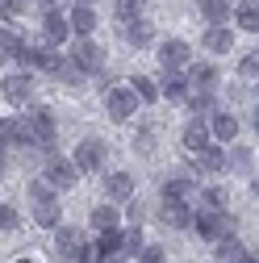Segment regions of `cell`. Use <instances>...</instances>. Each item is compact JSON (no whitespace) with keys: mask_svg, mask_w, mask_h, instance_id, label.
<instances>
[{"mask_svg":"<svg viewBox=\"0 0 259 263\" xmlns=\"http://www.w3.org/2000/svg\"><path fill=\"white\" fill-rule=\"evenodd\" d=\"M130 92H134L138 101H155V96H159V88H155L146 76H134V80H130Z\"/></svg>","mask_w":259,"mask_h":263,"instance_id":"obj_31","label":"cell"},{"mask_svg":"<svg viewBox=\"0 0 259 263\" xmlns=\"http://www.w3.org/2000/svg\"><path fill=\"white\" fill-rule=\"evenodd\" d=\"M238 76H247V80L259 76V54H243V59H238Z\"/></svg>","mask_w":259,"mask_h":263,"instance_id":"obj_35","label":"cell"},{"mask_svg":"<svg viewBox=\"0 0 259 263\" xmlns=\"http://www.w3.org/2000/svg\"><path fill=\"white\" fill-rule=\"evenodd\" d=\"M5 96H9L13 105H25L29 96H34V76H29V71H13L5 80Z\"/></svg>","mask_w":259,"mask_h":263,"instance_id":"obj_10","label":"cell"},{"mask_svg":"<svg viewBox=\"0 0 259 263\" xmlns=\"http://www.w3.org/2000/svg\"><path fill=\"white\" fill-rule=\"evenodd\" d=\"M17 226V209L13 205H0V230H13Z\"/></svg>","mask_w":259,"mask_h":263,"instance_id":"obj_37","label":"cell"},{"mask_svg":"<svg viewBox=\"0 0 259 263\" xmlns=\"http://www.w3.org/2000/svg\"><path fill=\"white\" fill-rule=\"evenodd\" d=\"M42 5H50V0H42Z\"/></svg>","mask_w":259,"mask_h":263,"instance_id":"obj_45","label":"cell"},{"mask_svg":"<svg viewBox=\"0 0 259 263\" xmlns=\"http://www.w3.org/2000/svg\"><path fill=\"white\" fill-rule=\"evenodd\" d=\"M92 230H101V234L117 230V209H113V205H96V209H92Z\"/></svg>","mask_w":259,"mask_h":263,"instance_id":"obj_26","label":"cell"},{"mask_svg":"<svg viewBox=\"0 0 259 263\" xmlns=\"http://www.w3.org/2000/svg\"><path fill=\"white\" fill-rule=\"evenodd\" d=\"M188 80L197 84L201 92H213V84H217V71L209 67V63H192V67H188Z\"/></svg>","mask_w":259,"mask_h":263,"instance_id":"obj_25","label":"cell"},{"mask_svg":"<svg viewBox=\"0 0 259 263\" xmlns=\"http://www.w3.org/2000/svg\"><path fill=\"white\" fill-rule=\"evenodd\" d=\"M0 176H5V155H0Z\"/></svg>","mask_w":259,"mask_h":263,"instance_id":"obj_41","label":"cell"},{"mask_svg":"<svg viewBox=\"0 0 259 263\" xmlns=\"http://www.w3.org/2000/svg\"><path fill=\"white\" fill-rule=\"evenodd\" d=\"M17 263H29V259H17Z\"/></svg>","mask_w":259,"mask_h":263,"instance_id":"obj_44","label":"cell"},{"mask_svg":"<svg viewBox=\"0 0 259 263\" xmlns=\"http://www.w3.org/2000/svg\"><path fill=\"white\" fill-rule=\"evenodd\" d=\"M21 46H25V42L13 34V29L0 25V59H17V54H21Z\"/></svg>","mask_w":259,"mask_h":263,"instance_id":"obj_27","label":"cell"},{"mask_svg":"<svg viewBox=\"0 0 259 263\" xmlns=\"http://www.w3.org/2000/svg\"><path fill=\"white\" fill-rule=\"evenodd\" d=\"M80 5H88V9H92V0H80Z\"/></svg>","mask_w":259,"mask_h":263,"instance_id":"obj_43","label":"cell"},{"mask_svg":"<svg viewBox=\"0 0 259 263\" xmlns=\"http://www.w3.org/2000/svg\"><path fill=\"white\" fill-rule=\"evenodd\" d=\"M234 21L243 29H251V34H259V0H243V5H234Z\"/></svg>","mask_w":259,"mask_h":263,"instance_id":"obj_21","label":"cell"},{"mask_svg":"<svg viewBox=\"0 0 259 263\" xmlns=\"http://www.w3.org/2000/svg\"><path fill=\"white\" fill-rule=\"evenodd\" d=\"M209 138H213V134H209V121H205V117H192V121L184 125V146H188V151L201 155L205 146H213Z\"/></svg>","mask_w":259,"mask_h":263,"instance_id":"obj_11","label":"cell"},{"mask_svg":"<svg viewBox=\"0 0 259 263\" xmlns=\"http://www.w3.org/2000/svg\"><path fill=\"white\" fill-rule=\"evenodd\" d=\"M209 134H213L217 142H234V138H238V121H234L230 113H209Z\"/></svg>","mask_w":259,"mask_h":263,"instance_id":"obj_14","label":"cell"},{"mask_svg":"<svg viewBox=\"0 0 259 263\" xmlns=\"http://www.w3.org/2000/svg\"><path fill=\"white\" fill-rule=\"evenodd\" d=\"M21 129H25V142L50 146V142H54V113H50V109H29V113L21 117Z\"/></svg>","mask_w":259,"mask_h":263,"instance_id":"obj_2","label":"cell"},{"mask_svg":"<svg viewBox=\"0 0 259 263\" xmlns=\"http://www.w3.org/2000/svg\"><path fill=\"white\" fill-rule=\"evenodd\" d=\"M21 9H25V0H0V17H5V21H13Z\"/></svg>","mask_w":259,"mask_h":263,"instance_id":"obj_36","label":"cell"},{"mask_svg":"<svg viewBox=\"0 0 259 263\" xmlns=\"http://www.w3.org/2000/svg\"><path fill=\"white\" fill-rule=\"evenodd\" d=\"M138 105H142V101H138L134 92H130V84H125V88H109V92H105V109H109V117H113V121L134 117V109H138Z\"/></svg>","mask_w":259,"mask_h":263,"instance_id":"obj_4","label":"cell"},{"mask_svg":"<svg viewBox=\"0 0 259 263\" xmlns=\"http://www.w3.org/2000/svg\"><path fill=\"white\" fill-rule=\"evenodd\" d=\"M138 263H168V259H163V251H159V247H142Z\"/></svg>","mask_w":259,"mask_h":263,"instance_id":"obj_38","label":"cell"},{"mask_svg":"<svg viewBox=\"0 0 259 263\" xmlns=\"http://www.w3.org/2000/svg\"><path fill=\"white\" fill-rule=\"evenodd\" d=\"M217 263H243V255H247V247L234 238V234H226V238H217Z\"/></svg>","mask_w":259,"mask_h":263,"instance_id":"obj_19","label":"cell"},{"mask_svg":"<svg viewBox=\"0 0 259 263\" xmlns=\"http://www.w3.org/2000/svg\"><path fill=\"white\" fill-rule=\"evenodd\" d=\"M142 9H146V0H117V17H121V25L138 21V17H142Z\"/></svg>","mask_w":259,"mask_h":263,"instance_id":"obj_29","label":"cell"},{"mask_svg":"<svg viewBox=\"0 0 259 263\" xmlns=\"http://www.w3.org/2000/svg\"><path fill=\"white\" fill-rule=\"evenodd\" d=\"M163 226H172V230H184V226H192V205H180V201H163Z\"/></svg>","mask_w":259,"mask_h":263,"instance_id":"obj_15","label":"cell"},{"mask_svg":"<svg viewBox=\"0 0 259 263\" xmlns=\"http://www.w3.org/2000/svg\"><path fill=\"white\" fill-rule=\"evenodd\" d=\"M29 196H34V221H38V226H46V230H59L63 209H59V196L50 192V184H46V180L29 184Z\"/></svg>","mask_w":259,"mask_h":263,"instance_id":"obj_1","label":"cell"},{"mask_svg":"<svg viewBox=\"0 0 259 263\" xmlns=\"http://www.w3.org/2000/svg\"><path fill=\"white\" fill-rule=\"evenodd\" d=\"M50 76H59V80H67V84H80V80H84V71L76 67L71 59H59V67H54Z\"/></svg>","mask_w":259,"mask_h":263,"instance_id":"obj_33","label":"cell"},{"mask_svg":"<svg viewBox=\"0 0 259 263\" xmlns=\"http://www.w3.org/2000/svg\"><path fill=\"white\" fill-rule=\"evenodd\" d=\"M76 172H101V163H105V142L101 138H84L76 146Z\"/></svg>","mask_w":259,"mask_h":263,"instance_id":"obj_5","label":"cell"},{"mask_svg":"<svg viewBox=\"0 0 259 263\" xmlns=\"http://www.w3.org/2000/svg\"><path fill=\"white\" fill-rule=\"evenodd\" d=\"M201 46H205L209 54H226V50H234V34H230V25H209V29H205V38H201Z\"/></svg>","mask_w":259,"mask_h":263,"instance_id":"obj_12","label":"cell"},{"mask_svg":"<svg viewBox=\"0 0 259 263\" xmlns=\"http://www.w3.org/2000/svg\"><path fill=\"white\" fill-rule=\"evenodd\" d=\"M105 192L113 196V201H125V196L134 192V176H130V172H113V176L105 180Z\"/></svg>","mask_w":259,"mask_h":263,"instance_id":"obj_20","label":"cell"},{"mask_svg":"<svg viewBox=\"0 0 259 263\" xmlns=\"http://www.w3.org/2000/svg\"><path fill=\"white\" fill-rule=\"evenodd\" d=\"M201 201H205V209H209V213H226V188L209 184V188L201 192Z\"/></svg>","mask_w":259,"mask_h":263,"instance_id":"obj_28","label":"cell"},{"mask_svg":"<svg viewBox=\"0 0 259 263\" xmlns=\"http://www.w3.org/2000/svg\"><path fill=\"white\" fill-rule=\"evenodd\" d=\"M201 17L209 21V25H226V17H234V5L230 0H201Z\"/></svg>","mask_w":259,"mask_h":263,"instance_id":"obj_17","label":"cell"},{"mask_svg":"<svg viewBox=\"0 0 259 263\" xmlns=\"http://www.w3.org/2000/svg\"><path fill=\"white\" fill-rule=\"evenodd\" d=\"M243 263H259V251H247V255H243Z\"/></svg>","mask_w":259,"mask_h":263,"instance_id":"obj_39","label":"cell"},{"mask_svg":"<svg viewBox=\"0 0 259 263\" xmlns=\"http://www.w3.org/2000/svg\"><path fill=\"white\" fill-rule=\"evenodd\" d=\"M42 29H46V42L54 46V42H63V38L71 34V21L63 17L59 9H50V13H46V21H42Z\"/></svg>","mask_w":259,"mask_h":263,"instance_id":"obj_16","label":"cell"},{"mask_svg":"<svg viewBox=\"0 0 259 263\" xmlns=\"http://www.w3.org/2000/svg\"><path fill=\"white\" fill-rule=\"evenodd\" d=\"M54 251H59V259H71V263H84V255H88V242H84V230H76V226H59V230H54Z\"/></svg>","mask_w":259,"mask_h":263,"instance_id":"obj_3","label":"cell"},{"mask_svg":"<svg viewBox=\"0 0 259 263\" xmlns=\"http://www.w3.org/2000/svg\"><path fill=\"white\" fill-rule=\"evenodd\" d=\"M121 34H125V42H130V46H151V42H155V25H151L146 17H138V21L121 25Z\"/></svg>","mask_w":259,"mask_h":263,"instance_id":"obj_13","label":"cell"},{"mask_svg":"<svg viewBox=\"0 0 259 263\" xmlns=\"http://www.w3.org/2000/svg\"><path fill=\"white\" fill-rule=\"evenodd\" d=\"M121 255H142V234H138V226H130V230H121Z\"/></svg>","mask_w":259,"mask_h":263,"instance_id":"obj_30","label":"cell"},{"mask_svg":"<svg viewBox=\"0 0 259 263\" xmlns=\"http://www.w3.org/2000/svg\"><path fill=\"white\" fill-rule=\"evenodd\" d=\"M76 180H80V172H76V163H71V159H50V163H46V184H54L59 192H63V188H71Z\"/></svg>","mask_w":259,"mask_h":263,"instance_id":"obj_9","label":"cell"},{"mask_svg":"<svg viewBox=\"0 0 259 263\" xmlns=\"http://www.w3.org/2000/svg\"><path fill=\"white\" fill-rule=\"evenodd\" d=\"M251 125H255V129H259V109H255V117H251Z\"/></svg>","mask_w":259,"mask_h":263,"instance_id":"obj_40","label":"cell"},{"mask_svg":"<svg viewBox=\"0 0 259 263\" xmlns=\"http://www.w3.org/2000/svg\"><path fill=\"white\" fill-rule=\"evenodd\" d=\"M188 192H192V184L176 176V180H168V188H163V201H180V205H184V196H188Z\"/></svg>","mask_w":259,"mask_h":263,"instance_id":"obj_32","label":"cell"},{"mask_svg":"<svg viewBox=\"0 0 259 263\" xmlns=\"http://www.w3.org/2000/svg\"><path fill=\"white\" fill-rule=\"evenodd\" d=\"M163 96H168V101H188V76L168 71L163 76Z\"/></svg>","mask_w":259,"mask_h":263,"instance_id":"obj_24","label":"cell"},{"mask_svg":"<svg viewBox=\"0 0 259 263\" xmlns=\"http://www.w3.org/2000/svg\"><path fill=\"white\" fill-rule=\"evenodd\" d=\"M251 188H255V196H259V180H255V184H251Z\"/></svg>","mask_w":259,"mask_h":263,"instance_id":"obj_42","label":"cell"},{"mask_svg":"<svg viewBox=\"0 0 259 263\" xmlns=\"http://www.w3.org/2000/svg\"><path fill=\"white\" fill-rule=\"evenodd\" d=\"M25 142V129H21V117H0V155H5L9 146Z\"/></svg>","mask_w":259,"mask_h":263,"instance_id":"obj_18","label":"cell"},{"mask_svg":"<svg viewBox=\"0 0 259 263\" xmlns=\"http://www.w3.org/2000/svg\"><path fill=\"white\" fill-rule=\"evenodd\" d=\"M71 63H76V67L88 76V71H101V63H105V50L101 46H96L92 38H80L76 42V50H71Z\"/></svg>","mask_w":259,"mask_h":263,"instance_id":"obj_7","label":"cell"},{"mask_svg":"<svg viewBox=\"0 0 259 263\" xmlns=\"http://www.w3.org/2000/svg\"><path fill=\"white\" fill-rule=\"evenodd\" d=\"M188 105H192V113H197V117L209 113V109H213V92H201V88H197V92L188 96Z\"/></svg>","mask_w":259,"mask_h":263,"instance_id":"obj_34","label":"cell"},{"mask_svg":"<svg viewBox=\"0 0 259 263\" xmlns=\"http://www.w3.org/2000/svg\"><path fill=\"white\" fill-rule=\"evenodd\" d=\"M192 226H197L205 238H226V234L234 230V217H230V213H209V209H201L197 217H192Z\"/></svg>","mask_w":259,"mask_h":263,"instance_id":"obj_6","label":"cell"},{"mask_svg":"<svg viewBox=\"0 0 259 263\" xmlns=\"http://www.w3.org/2000/svg\"><path fill=\"white\" fill-rule=\"evenodd\" d=\"M159 59H163V67H168V71L192 67V50H188V42H180V38H168L163 46H159Z\"/></svg>","mask_w":259,"mask_h":263,"instance_id":"obj_8","label":"cell"},{"mask_svg":"<svg viewBox=\"0 0 259 263\" xmlns=\"http://www.w3.org/2000/svg\"><path fill=\"white\" fill-rule=\"evenodd\" d=\"M67 21H71V29H76V34H80V38H92V25H96V13H92L88 5H76Z\"/></svg>","mask_w":259,"mask_h":263,"instance_id":"obj_22","label":"cell"},{"mask_svg":"<svg viewBox=\"0 0 259 263\" xmlns=\"http://www.w3.org/2000/svg\"><path fill=\"white\" fill-rule=\"evenodd\" d=\"M197 167H201L205 176H217V172L226 167V151H217V146H205V151L197 155Z\"/></svg>","mask_w":259,"mask_h":263,"instance_id":"obj_23","label":"cell"}]
</instances>
